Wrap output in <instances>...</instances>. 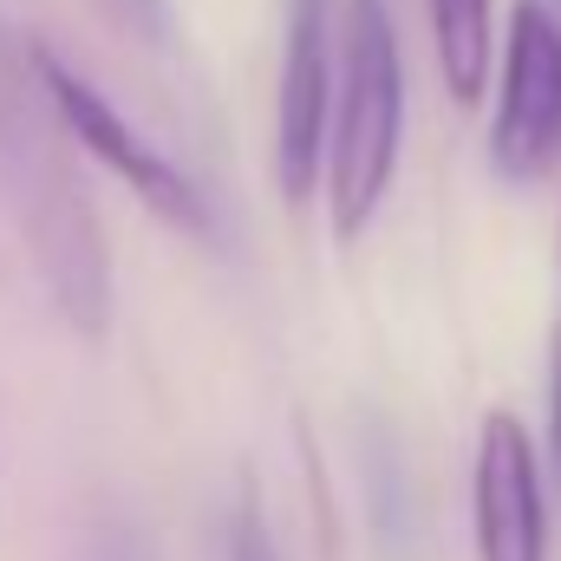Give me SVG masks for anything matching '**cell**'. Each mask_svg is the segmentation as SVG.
<instances>
[{
	"label": "cell",
	"mask_w": 561,
	"mask_h": 561,
	"mask_svg": "<svg viewBox=\"0 0 561 561\" xmlns=\"http://www.w3.org/2000/svg\"><path fill=\"white\" fill-rule=\"evenodd\" d=\"M0 203L26 242V262L46 287L53 313L79 340H105L112 327V249L99 209L72 170V131L59 125L26 33L0 26Z\"/></svg>",
	"instance_id": "6da1fadb"
},
{
	"label": "cell",
	"mask_w": 561,
	"mask_h": 561,
	"mask_svg": "<svg viewBox=\"0 0 561 561\" xmlns=\"http://www.w3.org/2000/svg\"><path fill=\"white\" fill-rule=\"evenodd\" d=\"M405 144V53L386 0L340 7V85H333V131H327V222L340 242H359L366 222L386 209Z\"/></svg>",
	"instance_id": "7a4b0ae2"
},
{
	"label": "cell",
	"mask_w": 561,
	"mask_h": 561,
	"mask_svg": "<svg viewBox=\"0 0 561 561\" xmlns=\"http://www.w3.org/2000/svg\"><path fill=\"white\" fill-rule=\"evenodd\" d=\"M26 53H33L39 85H46V99H53L59 125L72 131V144H79L92 163H105V170L138 196L157 222H170L176 236L216 242V216H209V203H203L196 176H190L183 163H170V157L144 138L138 125H131V118H125V112H118V105H112V99L79 72V66H66L39 33H26Z\"/></svg>",
	"instance_id": "3957f363"
},
{
	"label": "cell",
	"mask_w": 561,
	"mask_h": 561,
	"mask_svg": "<svg viewBox=\"0 0 561 561\" xmlns=\"http://www.w3.org/2000/svg\"><path fill=\"white\" fill-rule=\"evenodd\" d=\"M490 163L510 183H536L561 163V20L549 0H516L503 26Z\"/></svg>",
	"instance_id": "277c9868"
},
{
	"label": "cell",
	"mask_w": 561,
	"mask_h": 561,
	"mask_svg": "<svg viewBox=\"0 0 561 561\" xmlns=\"http://www.w3.org/2000/svg\"><path fill=\"white\" fill-rule=\"evenodd\" d=\"M333 0H287V39H280L275 85V190L287 209H300L327 183V131H333Z\"/></svg>",
	"instance_id": "5b68a950"
},
{
	"label": "cell",
	"mask_w": 561,
	"mask_h": 561,
	"mask_svg": "<svg viewBox=\"0 0 561 561\" xmlns=\"http://www.w3.org/2000/svg\"><path fill=\"white\" fill-rule=\"evenodd\" d=\"M470 542L477 561H549L542 457L516 412H490L470 457Z\"/></svg>",
	"instance_id": "8992f818"
},
{
	"label": "cell",
	"mask_w": 561,
	"mask_h": 561,
	"mask_svg": "<svg viewBox=\"0 0 561 561\" xmlns=\"http://www.w3.org/2000/svg\"><path fill=\"white\" fill-rule=\"evenodd\" d=\"M431 13V46H437V79L450 105L477 112L490 92V53H496V20L490 0H424Z\"/></svg>",
	"instance_id": "52a82bcc"
},
{
	"label": "cell",
	"mask_w": 561,
	"mask_h": 561,
	"mask_svg": "<svg viewBox=\"0 0 561 561\" xmlns=\"http://www.w3.org/2000/svg\"><path fill=\"white\" fill-rule=\"evenodd\" d=\"M222 542H229V561H287V556H280V542H275V523H268V503H262L255 470H242V477H236Z\"/></svg>",
	"instance_id": "ba28073f"
},
{
	"label": "cell",
	"mask_w": 561,
	"mask_h": 561,
	"mask_svg": "<svg viewBox=\"0 0 561 561\" xmlns=\"http://www.w3.org/2000/svg\"><path fill=\"white\" fill-rule=\"evenodd\" d=\"M85 561H163L131 510H99L85 529Z\"/></svg>",
	"instance_id": "9c48e42d"
},
{
	"label": "cell",
	"mask_w": 561,
	"mask_h": 561,
	"mask_svg": "<svg viewBox=\"0 0 561 561\" xmlns=\"http://www.w3.org/2000/svg\"><path fill=\"white\" fill-rule=\"evenodd\" d=\"M92 7L144 46H163V33H170V0H92Z\"/></svg>",
	"instance_id": "30bf717a"
},
{
	"label": "cell",
	"mask_w": 561,
	"mask_h": 561,
	"mask_svg": "<svg viewBox=\"0 0 561 561\" xmlns=\"http://www.w3.org/2000/svg\"><path fill=\"white\" fill-rule=\"evenodd\" d=\"M549 457H556V490H561V327L549 346Z\"/></svg>",
	"instance_id": "8fae6325"
}]
</instances>
